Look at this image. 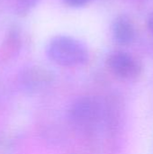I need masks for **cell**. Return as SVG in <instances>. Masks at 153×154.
Returning a JSON list of instances; mask_svg holds the SVG:
<instances>
[{
  "label": "cell",
  "mask_w": 153,
  "mask_h": 154,
  "mask_svg": "<svg viewBox=\"0 0 153 154\" xmlns=\"http://www.w3.org/2000/svg\"><path fill=\"white\" fill-rule=\"evenodd\" d=\"M47 55L50 60L64 67H75L86 63L88 51L80 41L70 36H56L47 47Z\"/></svg>",
  "instance_id": "obj_1"
},
{
  "label": "cell",
  "mask_w": 153,
  "mask_h": 154,
  "mask_svg": "<svg viewBox=\"0 0 153 154\" xmlns=\"http://www.w3.org/2000/svg\"><path fill=\"white\" fill-rule=\"evenodd\" d=\"M107 66L118 78L133 79L140 76L142 66L133 55L125 51H115L107 58Z\"/></svg>",
  "instance_id": "obj_2"
},
{
  "label": "cell",
  "mask_w": 153,
  "mask_h": 154,
  "mask_svg": "<svg viewBox=\"0 0 153 154\" xmlns=\"http://www.w3.org/2000/svg\"><path fill=\"white\" fill-rule=\"evenodd\" d=\"M97 115L96 104L89 98H82L72 105L70 109L71 120L79 126L92 124Z\"/></svg>",
  "instance_id": "obj_3"
},
{
  "label": "cell",
  "mask_w": 153,
  "mask_h": 154,
  "mask_svg": "<svg viewBox=\"0 0 153 154\" xmlns=\"http://www.w3.org/2000/svg\"><path fill=\"white\" fill-rule=\"evenodd\" d=\"M115 41L123 46L131 44L135 38V27L132 20L125 14H121L113 23Z\"/></svg>",
  "instance_id": "obj_4"
},
{
  "label": "cell",
  "mask_w": 153,
  "mask_h": 154,
  "mask_svg": "<svg viewBox=\"0 0 153 154\" xmlns=\"http://www.w3.org/2000/svg\"><path fill=\"white\" fill-rule=\"evenodd\" d=\"M90 0H63V2L71 7H79L87 4Z\"/></svg>",
  "instance_id": "obj_5"
},
{
  "label": "cell",
  "mask_w": 153,
  "mask_h": 154,
  "mask_svg": "<svg viewBox=\"0 0 153 154\" xmlns=\"http://www.w3.org/2000/svg\"><path fill=\"white\" fill-rule=\"evenodd\" d=\"M147 27L149 32H151V34L153 36V11L151 13H150V14L148 15L147 18Z\"/></svg>",
  "instance_id": "obj_6"
}]
</instances>
